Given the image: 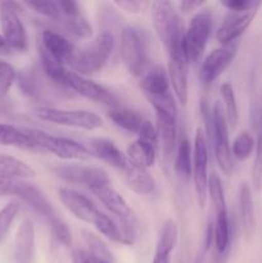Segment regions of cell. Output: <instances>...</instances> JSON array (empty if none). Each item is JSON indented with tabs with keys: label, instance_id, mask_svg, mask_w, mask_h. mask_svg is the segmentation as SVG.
I'll use <instances>...</instances> for the list:
<instances>
[{
	"label": "cell",
	"instance_id": "23",
	"mask_svg": "<svg viewBox=\"0 0 262 263\" xmlns=\"http://www.w3.org/2000/svg\"><path fill=\"white\" fill-rule=\"evenodd\" d=\"M126 180L128 187L138 195H148L154 192L156 182L153 176L148 172V170L139 167L134 163H128L126 167Z\"/></svg>",
	"mask_w": 262,
	"mask_h": 263
},
{
	"label": "cell",
	"instance_id": "31",
	"mask_svg": "<svg viewBox=\"0 0 262 263\" xmlns=\"http://www.w3.org/2000/svg\"><path fill=\"white\" fill-rule=\"evenodd\" d=\"M17 85L22 94L30 98H40L43 94V85L40 76L35 68H25L17 72Z\"/></svg>",
	"mask_w": 262,
	"mask_h": 263
},
{
	"label": "cell",
	"instance_id": "2",
	"mask_svg": "<svg viewBox=\"0 0 262 263\" xmlns=\"http://www.w3.org/2000/svg\"><path fill=\"white\" fill-rule=\"evenodd\" d=\"M121 57L126 69L133 76L141 77L149 69L151 43L143 30L127 26L121 33Z\"/></svg>",
	"mask_w": 262,
	"mask_h": 263
},
{
	"label": "cell",
	"instance_id": "18",
	"mask_svg": "<svg viewBox=\"0 0 262 263\" xmlns=\"http://www.w3.org/2000/svg\"><path fill=\"white\" fill-rule=\"evenodd\" d=\"M15 197L22 199L26 204L30 208H32L36 213L43 216L46 221L50 218L55 217L57 213L54 211L53 205L49 202L48 198L45 197L43 192L35 185L26 182L23 180H20L17 185V192H15Z\"/></svg>",
	"mask_w": 262,
	"mask_h": 263
},
{
	"label": "cell",
	"instance_id": "28",
	"mask_svg": "<svg viewBox=\"0 0 262 263\" xmlns=\"http://www.w3.org/2000/svg\"><path fill=\"white\" fill-rule=\"evenodd\" d=\"M215 223H213V241L216 251L223 254L230 247L231 241V226L228 210L215 213Z\"/></svg>",
	"mask_w": 262,
	"mask_h": 263
},
{
	"label": "cell",
	"instance_id": "21",
	"mask_svg": "<svg viewBox=\"0 0 262 263\" xmlns=\"http://www.w3.org/2000/svg\"><path fill=\"white\" fill-rule=\"evenodd\" d=\"M91 193L105 205L108 211H110L118 218L121 220H133L134 218L133 211L128 207L125 198L117 190L113 189L110 185L98 187V189L91 190Z\"/></svg>",
	"mask_w": 262,
	"mask_h": 263
},
{
	"label": "cell",
	"instance_id": "8",
	"mask_svg": "<svg viewBox=\"0 0 262 263\" xmlns=\"http://www.w3.org/2000/svg\"><path fill=\"white\" fill-rule=\"evenodd\" d=\"M22 10L17 2L0 3V25L3 36L12 50L25 51L27 49V33L20 18Z\"/></svg>",
	"mask_w": 262,
	"mask_h": 263
},
{
	"label": "cell",
	"instance_id": "13",
	"mask_svg": "<svg viewBox=\"0 0 262 263\" xmlns=\"http://www.w3.org/2000/svg\"><path fill=\"white\" fill-rule=\"evenodd\" d=\"M258 7L246 10H229L217 30V40L222 45L238 40L253 22Z\"/></svg>",
	"mask_w": 262,
	"mask_h": 263
},
{
	"label": "cell",
	"instance_id": "25",
	"mask_svg": "<svg viewBox=\"0 0 262 263\" xmlns=\"http://www.w3.org/2000/svg\"><path fill=\"white\" fill-rule=\"evenodd\" d=\"M0 145L14 146L27 151H38V146L28 136L25 128L15 127L9 123H0Z\"/></svg>",
	"mask_w": 262,
	"mask_h": 263
},
{
	"label": "cell",
	"instance_id": "54",
	"mask_svg": "<svg viewBox=\"0 0 262 263\" xmlns=\"http://www.w3.org/2000/svg\"><path fill=\"white\" fill-rule=\"evenodd\" d=\"M257 134H259L262 138V108H261V112H259V116H258V121H257Z\"/></svg>",
	"mask_w": 262,
	"mask_h": 263
},
{
	"label": "cell",
	"instance_id": "37",
	"mask_svg": "<svg viewBox=\"0 0 262 263\" xmlns=\"http://www.w3.org/2000/svg\"><path fill=\"white\" fill-rule=\"evenodd\" d=\"M256 149V141L253 136L247 131L239 134L235 138L234 143L231 144V153L239 161H246L251 157L253 151Z\"/></svg>",
	"mask_w": 262,
	"mask_h": 263
},
{
	"label": "cell",
	"instance_id": "49",
	"mask_svg": "<svg viewBox=\"0 0 262 263\" xmlns=\"http://www.w3.org/2000/svg\"><path fill=\"white\" fill-rule=\"evenodd\" d=\"M18 181H20L18 179H10V177L0 176V198L15 195Z\"/></svg>",
	"mask_w": 262,
	"mask_h": 263
},
{
	"label": "cell",
	"instance_id": "4",
	"mask_svg": "<svg viewBox=\"0 0 262 263\" xmlns=\"http://www.w3.org/2000/svg\"><path fill=\"white\" fill-rule=\"evenodd\" d=\"M115 48V37L110 32H102L85 48L79 49L73 67L76 73L92 74L104 67Z\"/></svg>",
	"mask_w": 262,
	"mask_h": 263
},
{
	"label": "cell",
	"instance_id": "44",
	"mask_svg": "<svg viewBox=\"0 0 262 263\" xmlns=\"http://www.w3.org/2000/svg\"><path fill=\"white\" fill-rule=\"evenodd\" d=\"M253 167H252V181H253L254 189L261 190L262 187V138L257 134L256 149H254Z\"/></svg>",
	"mask_w": 262,
	"mask_h": 263
},
{
	"label": "cell",
	"instance_id": "26",
	"mask_svg": "<svg viewBox=\"0 0 262 263\" xmlns=\"http://www.w3.org/2000/svg\"><path fill=\"white\" fill-rule=\"evenodd\" d=\"M38 49L39 57H40L41 68H43L46 77L51 82L58 85V86L68 87L67 86V76H68L69 72L68 69L64 67V64H62L54 57H51L41 45H38Z\"/></svg>",
	"mask_w": 262,
	"mask_h": 263
},
{
	"label": "cell",
	"instance_id": "12",
	"mask_svg": "<svg viewBox=\"0 0 262 263\" xmlns=\"http://www.w3.org/2000/svg\"><path fill=\"white\" fill-rule=\"evenodd\" d=\"M238 51V41L220 46L211 51L200 66L199 77L204 85H210L233 63Z\"/></svg>",
	"mask_w": 262,
	"mask_h": 263
},
{
	"label": "cell",
	"instance_id": "24",
	"mask_svg": "<svg viewBox=\"0 0 262 263\" xmlns=\"http://www.w3.org/2000/svg\"><path fill=\"white\" fill-rule=\"evenodd\" d=\"M239 212H240L241 225H243L244 234L251 236L256 226V217H254V204L252 197V189L248 182H241L238 192Z\"/></svg>",
	"mask_w": 262,
	"mask_h": 263
},
{
	"label": "cell",
	"instance_id": "29",
	"mask_svg": "<svg viewBox=\"0 0 262 263\" xmlns=\"http://www.w3.org/2000/svg\"><path fill=\"white\" fill-rule=\"evenodd\" d=\"M108 117L116 126L131 134H138L144 121L138 112L121 107L110 108L108 110Z\"/></svg>",
	"mask_w": 262,
	"mask_h": 263
},
{
	"label": "cell",
	"instance_id": "33",
	"mask_svg": "<svg viewBox=\"0 0 262 263\" xmlns=\"http://www.w3.org/2000/svg\"><path fill=\"white\" fill-rule=\"evenodd\" d=\"M220 92L223 100V105H225V117L228 125L234 128L239 122V110L233 85L230 82H223L220 86Z\"/></svg>",
	"mask_w": 262,
	"mask_h": 263
},
{
	"label": "cell",
	"instance_id": "20",
	"mask_svg": "<svg viewBox=\"0 0 262 263\" xmlns=\"http://www.w3.org/2000/svg\"><path fill=\"white\" fill-rule=\"evenodd\" d=\"M35 261V228L26 218L21 222L14 239V262L33 263Z\"/></svg>",
	"mask_w": 262,
	"mask_h": 263
},
{
	"label": "cell",
	"instance_id": "51",
	"mask_svg": "<svg viewBox=\"0 0 262 263\" xmlns=\"http://www.w3.org/2000/svg\"><path fill=\"white\" fill-rule=\"evenodd\" d=\"M204 5L203 0H185V2L180 3V8H181L182 13H192L199 9L200 7Z\"/></svg>",
	"mask_w": 262,
	"mask_h": 263
},
{
	"label": "cell",
	"instance_id": "9",
	"mask_svg": "<svg viewBox=\"0 0 262 263\" xmlns=\"http://www.w3.org/2000/svg\"><path fill=\"white\" fill-rule=\"evenodd\" d=\"M189 59L184 51V44H177L169 51V79L175 97L181 105H186L189 98Z\"/></svg>",
	"mask_w": 262,
	"mask_h": 263
},
{
	"label": "cell",
	"instance_id": "32",
	"mask_svg": "<svg viewBox=\"0 0 262 263\" xmlns=\"http://www.w3.org/2000/svg\"><path fill=\"white\" fill-rule=\"evenodd\" d=\"M177 225L172 218H169L164 221L162 225L161 231H159L158 240H157L156 253L164 254V256H170L171 252L174 251L175 246L177 241Z\"/></svg>",
	"mask_w": 262,
	"mask_h": 263
},
{
	"label": "cell",
	"instance_id": "46",
	"mask_svg": "<svg viewBox=\"0 0 262 263\" xmlns=\"http://www.w3.org/2000/svg\"><path fill=\"white\" fill-rule=\"evenodd\" d=\"M71 261L72 263H110L94 256L86 249L76 248L71 252Z\"/></svg>",
	"mask_w": 262,
	"mask_h": 263
},
{
	"label": "cell",
	"instance_id": "19",
	"mask_svg": "<svg viewBox=\"0 0 262 263\" xmlns=\"http://www.w3.org/2000/svg\"><path fill=\"white\" fill-rule=\"evenodd\" d=\"M89 144L90 156H94L97 158L102 159L103 162L110 164L115 168L125 171L126 167L130 163L127 156H125L118 149V146L112 140H109V139L95 138L91 139Z\"/></svg>",
	"mask_w": 262,
	"mask_h": 263
},
{
	"label": "cell",
	"instance_id": "6",
	"mask_svg": "<svg viewBox=\"0 0 262 263\" xmlns=\"http://www.w3.org/2000/svg\"><path fill=\"white\" fill-rule=\"evenodd\" d=\"M35 115L40 120L55 123L68 127L82 128L86 131H92L100 128L103 121L97 113L85 109H61L53 107H38Z\"/></svg>",
	"mask_w": 262,
	"mask_h": 263
},
{
	"label": "cell",
	"instance_id": "22",
	"mask_svg": "<svg viewBox=\"0 0 262 263\" xmlns=\"http://www.w3.org/2000/svg\"><path fill=\"white\" fill-rule=\"evenodd\" d=\"M157 116V139L158 144L161 146L162 156L164 161H170L172 157V153L176 146V138H177V126L176 118L170 117L164 115H156Z\"/></svg>",
	"mask_w": 262,
	"mask_h": 263
},
{
	"label": "cell",
	"instance_id": "15",
	"mask_svg": "<svg viewBox=\"0 0 262 263\" xmlns=\"http://www.w3.org/2000/svg\"><path fill=\"white\" fill-rule=\"evenodd\" d=\"M39 45L43 46L51 57L64 66L68 64L72 67L79 51V49L68 39L53 30H44L41 32Z\"/></svg>",
	"mask_w": 262,
	"mask_h": 263
},
{
	"label": "cell",
	"instance_id": "11",
	"mask_svg": "<svg viewBox=\"0 0 262 263\" xmlns=\"http://www.w3.org/2000/svg\"><path fill=\"white\" fill-rule=\"evenodd\" d=\"M193 181L197 199L200 207H204L208 185V149L205 133L202 128L195 131L194 151H193Z\"/></svg>",
	"mask_w": 262,
	"mask_h": 263
},
{
	"label": "cell",
	"instance_id": "38",
	"mask_svg": "<svg viewBox=\"0 0 262 263\" xmlns=\"http://www.w3.org/2000/svg\"><path fill=\"white\" fill-rule=\"evenodd\" d=\"M62 22H63L64 30H66L69 35L74 36V37L89 39L90 36H91V25H90L82 15L74 18H64Z\"/></svg>",
	"mask_w": 262,
	"mask_h": 263
},
{
	"label": "cell",
	"instance_id": "47",
	"mask_svg": "<svg viewBox=\"0 0 262 263\" xmlns=\"http://www.w3.org/2000/svg\"><path fill=\"white\" fill-rule=\"evenodd\" d=\"M58 5L62 13V18H74L81 15L80 5L77 2H73V0H61V2H58Z\"/></svg>",
	"mask_w": 262,
	"mask_h": 263
},
{
	"label": "cell",
	"instance_id": "48",
	"mask_svg": "<svg viewBox=\"0 0 262 263\" xmlns=\"http://www.w3.org/2000/svg\"><path fill=\"white\" fill-rule=\"evenodd\" d=\"M221 4L229 10H246L249 8L259 7L261 2H256V0H223Z\"/></svg>",
	"mask_w": 262,
	"mask_h": 263
},
{
	"label": "cell",
	"instance_id": "42",
	"mask_svg": "<svg viewBox=\"0 0 262 263\" xmlns=\"http://www.w3.org/2000/svg\"><path fill=\"white\" fill-rule=\"evenodd\" d=\"M28 8L49 20L58 21L62 20V13L59 9L58 2H27L25 3Z\"/></svg>",
	"mask_w": 262,
	"mask_h": 263
},
{
	"label": "cell",
	"instance_id": "5",
	"mask_svg": "<svg viewBox=\"0 0 262 263\" xmlns=\"http://www.w3.org/2000/svg\"><path fill=\"white\" fill-rule=\"evenodd\" d=\"M25 128L39 151H45L62 159H82L90 156L84 144L63 136H54L38 128Z\"/></svg>",
	"mask_w": 262,
	"mask_h": 263
},
{
	"label": "cell",
	"instance_id": "53",
	"mask_svg": "<svg viewBox=\"0 0 262 263\" xmlns=\"http://www.w3.org/2000/svg\"><path fill=\"white\" fill-rule=\"evenodd\" d=\"M152 263H170V256H164V254L154 253V258Z\"/></svg>",
	"mask_w": 262,
	"mask_h": 263
},
{
	"label": "cell",
	"instance_id": "16",
	"mask_svg": "<svg viewBox=\"0 0 262 263\" xmlns=\"http://www.w3.org/2000/svg\"><path fill=\"white\" fill-rule=\"evenodd\" d=\"M59 199L63 203L64 207L72 213L76 218L84 221L87 223H94L98 213L100 212L94 204L92 200L85 197L81 193L76 190L68 189V187H62L58 192Z\"/></svg>",
	"mask_w": 262,
	"mask_h": 263
},
{
	"label": "cell",
	"instance_id": "7",
	"mask_svg": "<svg viewBox=\"0 0 262 263\" xmlns=\"http://www.w3.org/2000/svg\"><path fill=\"white\" fill-rule=\"evenodd\" d=\"M213 27V18L210 12L195 13L184 31V51L189 62H197L204 51Z\"/></svg>",
	"mask_w": 262,
	"mask_h": 263
},
{
	"label": "cell",
	"instance_id": "45",
	"mask_svg": "<svg viewBox=\"0 0 262 263\" xmlns=\"http://www.w3.org/2000/svg\"><path fill=\"white\" fill-rule=\"evenodd\" d=\"M139 140L144 141L146 144H151L153 146H158V139H157V130L153 123L148 120H144L141 123V127L138 133Z\"/></svg>",
	"mask_w": 262,
	"mask_h": 263
},
{
	"label": "cell",
	"instance_id": "27",
	"mask_svg": "<svg viewBox=\"0 0 262 263\" xmlns=\"http://www.w3.org/2000/svg\"><path fill=\"white\" fill-rule=\"evenodd\" d=\"M0 176L22 180L35 177L36 172L26 162L21 161L15 157L0 154Z\"/></svg>",
	"mask_w": 262,
	"mask_h": 263
},
{
	"label": "cell",
	"instance_id": "36",
	"mask_svg": "<svg viewBox=\"0 0 262 263\" xmlns=\"http://www.w3.org/2000/svg\"><path fill=\"white\" fill-rule=\"evenodd\" d=\"M207 192L208 194H210L215 213L228 210V207H226L225 192H223L222 182H221V179L218 177L217 174H211L210 176H208Z\"/></svg>",
	"mask_w": 262,
	"mask_h": 263
},
{
	"label": "cell",
	"instance_id": "41",
	"mask_svg": "<svg viewBox=\"0 0 262 263\" xmlns=\"http://www.w3.org/2000/svg\"><path fill=\"white\" fill-rule=\"evenodd\" d=\"M17 79V71L8 62L0 59V99L5 98Z\"/></svg>",
	"mask_w": 262,
	"mask_h": 263
},
{
	"label": "cell",
	"instance_id": "34",
	"mask_svg": "<svg viewBox=\"0 0 262 263\" xmlns=\"http://www.w3.org/2000/svg\"><path fill=\"white\" fill-rule=\"evenodd\" d=\"M92 225L97 228V230L99 231L100 234H103V235H104L105 238L109 239V240L118 244H123V236L120 228V223L116 222L115 220H112L109 216L103 213L102 211L98 213L97 218H95Z\"/></svg>",
	"mask_w": 262,
	"mask_h": 263
},
{
	"label": "cell",
	"instance_id": "1",
	"mask_svg": "<svg viewBox=\"0 0 262 263\" xmlns=\"http://www.w3.org/2000/svg\"><path fill=\"white\" fill-rule=\"evenodd\" d=\"M200 108L207 126L208 140L212 146L218 167L223 175L231 176L234 172V161L230 141H229V125L223 109L221 108L220 103H216L215 107L211 109L205 100H202Z\"/></svg>",
	"mask_w": 262,
	"mask_h": 263
},
{
	"label": "cell",
	"instance_id": "55",
	"mask_svg": "<svg viewBox=\"0 0 262 263\" xmlns=\"http://www.w3.org/2000/svg\"><path fill=\"white\" fill-rule=\"evenodd\" d=\"M197 263H199V261H198V262H197Z\"/></svg>",
	"mask_w": 262,
	"mask_h": 263
},
{
	"label": "cell",
	"instance_id": "43",
	"mask_svg": "<svg viewBox=\"0 0 262 263\" xmlns=\"http://www.w3.org/2000/svg\"><path fill=\"white\" fill-rule=\"evenodd\" d=\"M49 225H50L51 234H53L54 239H55L58 243L63 244L64 247H71L72 244V234L71 230L68 229L67 223L64 222L62 218H59L58 216L50 218L48 221Z\"/></svg>",
	"mask_w": 262,
	"mask_h": 263
},
{
	"label": "cell",
	"instance_id": "40",
	"mask_svg": "<svg viewBox=\"0 0 262 263\" xmlns=\"http://www.w3.org/2000/svg\"><path fill=\"white\" fill-rule=\"evenodd\" d=\"M20 212V204L17 202H9L2 211H0V243L8 235L14 221L15 216Z\"/></svg>",
	"mask_w": 262,
	"mask_h": 263
},
{
	"label": "cell",
	"instance_id": "3",
	"mask_svg": "<svg viewBox=\"0 0 262 263\" xmlns=\"http://www.w3.org/2000/svg\"><path fill=\"white\" fill-rule=\"evenodd\" d=\"M152 20L157 36L166 48L167 53L177 44L182 43L184 27L171 2L157 0L152 3Z\"/></svg>",
	"mask_w": 262,
	"mask_h": 263
},
{
	"label": "cell",
	"instance_id": "10",
	"mask_svg": "<svg viewBox=\"0 0 262 263\" xmlns=\"http://www.w3.org/2000/svg\"><path fill=\"white\" fill-rule=\"evenodd\" d=\"M54 172L62 180L71 184L84 185L90 192L98 187L110 185V179L107 172L99 167L82 166V164H64L57 166Z\"/></svg>",
	"mask_w": 262,
	"mask_h": 263
},
{
	"label": "cell",
	"instance_id": "30",
	"mask_svg": "<svg viewBox=\"0 0 262 263\" xmlns=\"http://www.w3.org/2000/svg\"><path fill=\"white\" fill-rule=\"evenodd\" d=\"M156 146L141 140H135L127 146V158L131 163L148 170L156 161Z\"/></svg>",
	"mask_w": 262,
	"mask_h": 263
},
{
	"label": "cell",
	"instance_id": "39",
	"mask_svg": "<svg viewBox=\"0 0 262 263\" xmlns=\"http://www.w3.org/2000/svg\"><path fill=\"white\" fill-rule=\"evenodd\" d=\"M81 234H82V239H84L85 244H86V247L89 248L87 251H89L90 253L99 257V258L104 259V261L113 263L112 254H110V252L108 251L107 246H105V244L103 243L97 235H94V234L90 233V231L87 230H82Z\"/></svg>",
	"mask_w": 262,
	"mask_h": 263
},
{
	"label": "cell",
	"instance_id": "35",
	"mask_svg": "<svg viewBox=\"0 0 262 263\" xmlns=\"http://www.w3.org/2000/svg\"><path fill=\"white\" fill-rule=\"evenodd\" d=\"M175 168L179 172V175L184 177H189L192 175V146L188 138H182L180 140L176 152V159H175Z\"/></svg>",
	"mask_w": 262,
	"mask_h": 263
},
{
	"label": "cell",
	"instance_id": "52",
	"mask_svg": "<svg viewBox=\"0 0 262 263\" xmlns=\"http://www.w3.org/2000/svg\"><path fill=\"white\" fill-rule=\"evenodd\" d=\"M10 53H12V48L8 45L4 36L0 35V55H9Z\"/></svg>",
	"mask_w": 262,
	"mask_h": 263
},
{
	"label": "cell",
	"instance_id": "14",
	"mask_svg": "<svg viewBox=\"0 0 262 263\" xmlns=\"http://www.w3.org/2000/svg\"><path fill=\"white\" fill-rule=\"evenodd\" d=\"M67 86L68 89L73 90L77 94L82 95V97L87 98L94 102L103 103V104L108 105L110 108L118 107V100L112 92L108 89H105L102 85L97 84V82L91 81V80L86 79V77L81 76V74L76 73V72H68L67 76Z\"/></svg>",
	"mask_w": 262,
	"mask_h": 263
},
{
	"label": "cell",
	"instance_id": "17",
	"mask_svg": "<svg viewBox=\"0 0 262 263\" xmlns=\"http://www.w3.org/2000/svg\"><path fill=\"white\" fill-rule=\"evenodd\" d=\"M170 85L171 84H170L169 73L162 66H154L149 68L140 80V89L149 102H154L172 94Z\"/></svg>",
	"mask_w": 262,
	"mask_h": 263
},
{
	"label": "cell",
	"instance_id": "50",
	"mask_svg": "<svg viewBox=\"0 0 262 263\" xmlns=\"http://www.w3.org/2000/svg\"><path fill=\"white\" fill-rule=\"evenodd\" d=\"M115 4L127 13H139L141 9V3L135 2V0H121V2L118 0Z\"/></svg>",
	"mask_w": 262,
	"mask_h": 263
}]
</instances>
